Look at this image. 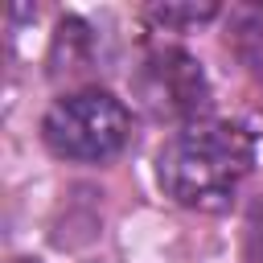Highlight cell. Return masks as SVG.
Returning <instances> with one entry per match:
<instances>
[{
    "label": "cell",
    "mask_w": 263,
    "mask_h": 263,
    "mask_svg": "<svg viewBox=\"0 0 263 263\" xmlns=\"http://www.w3.org/2000/svg\"><path fill=\"white\" fill-rule=\"evenodd\" d=\"M255 164V136L226 119H197L177 127L156 152V185L189 210L218 214L238 197Z\"/></svg>",
    "instance_id": "cell-1"
},
{
    "label": "cell",
    "mask_w": 263,
    "mask_h": 263,
    "mask_svg": "<svg viewBox=\"0 0 263 263\" xmlns=\"http://www.w3.org/2000/svg\"><path fill=\"white\" fill-rule=\"evenodd\" d=\"M41 140L53 156L74 164H103L119 156L132 140V111L103 86H82L49 103L41 119Z\"/></svg>",
    "instance_id": "cell-2"
},
{
    "label": "cell",
    "mask_w": 263,
    "mask_h": 263,
    "mask_svg": "<svg viewBox=\"0 0 263 263\" xmlns=\"http://www.w3.org/2000/svg\"><path fill=\"white\" fill-rule=\"evenodd\" d=\"M136 103L152 115V119H168V123H197L210 111V78L201 70V62L177 45H156L144 53V62L136 66L132 78Z\"/></svg>",
    "instance_id": "cell-3"
},
{
    "label": "cell",
    "mask_w": 263,
    "mask_h": 263,
    "mask_svg": "<svg viewBox=\"0 0 263 263\" xmlns=\"http://www.w3.org/2000/svg\"><path fill=\"white\" fill-rule=\"evenodd\" d=\"M90 62H95L90 25L78 16H66L53 33V45H49V74L53 78H78L82 70H90Z\"/></svg>",
    "instance_id": "cell-4"
},
{
    "label": "cell",
    "mask_w": 263,
    "mask_h": 263,
    "mask_svg": "<svg viewBox=\"0 0 263 263\" xmlns=\"http://www.w3.org/2000/svg\"><path fill=\"white\" fill-rule=\"evenodd\" d=\"M230 45L251 78L263 82V8H238L230 21Z\"/></svg>",
    "instance_id": "cell-5"
},
{
    "label": "cell",
    "mask_w": 263,
    "mask_h": 263,
    "mask_svg": "<svg viewBox=\"0 0 263 263\" xmlns=\"http://www.w3.org/2000/svg\"><path fill=\"white\" fill-rule=\"evenodd\" d=\"M218 12H222L218 4H148V8H144V16H148L156 29H168V33L210 25Z\"/></svg>",
    "instance_id": "cell-6"
},
{
    "label": "cell",
    "mask_w": 263,
    "mask_h": 263,
    "mask_svg": "<svg viewBox=\"0 0 263 263\" xmlns=\"http://www.w3.org/2000/svg\"><path fill=\"white\" fill-rule=\"evenodd\" d=\"M247 259L251 263H263V193L247 210Z\"/></svg>",
    "instance_id": "cell-7"
},
{
    "label": "cell",
    "mask_w": 263,
    "mask_h": 263,
    "mask_svg": "<svg viewBox=\"0 0 263 263\" xmlns=\"http://www.w3.org/2000/svg\"><path fill=\"white\" fill-rule=\"evenodd\" d=\"M12 263H41V259H29V255H16Z\"/></svg>",
    "instance_id": "cell-8"
}]
</instances>
